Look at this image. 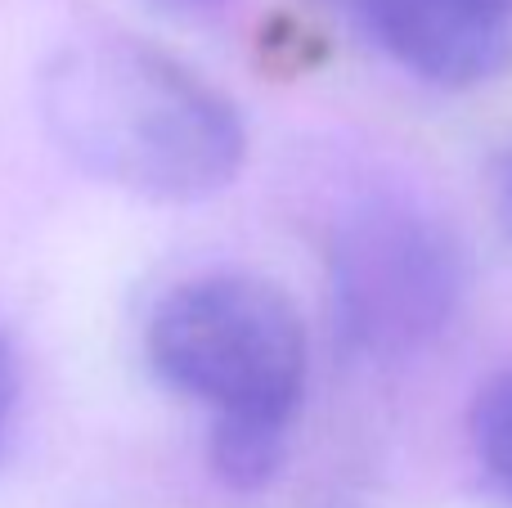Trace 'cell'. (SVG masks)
Returning <instances> with one entry per match:
<instances>
[{"label": "cell", "instance_id": "6da1fadb", "mask_svg": "<svg viewBox=\"0 0 512 508\" xmlns=\"http://www.w3.org/2000/svg\"><path fill=\"white\" fill-rule=\"evenodd\" d=\"M41 113L90 176L158 203H194L243 167V117L212 81L135 36L72 41L41 72Z\"/></svg>", "mask_w": 512, "mask_h": 508}, {"label": "cell", "instance_id": "7a4b0ae2", "mask_svg": "<svg viewBox=\"0 0 512 508\" xmlns=\"http://www.w3.org/2000/svg\"><path fill=\"white\" fill-rule=\"evenodd\" d=\"M153 369L216 410L212 468L239 491L274 482L306 392V324L283 288L256 275H198L149 320Z\"/></svg>", "mask_w": 512, "mask_h": 508}, {"label": "cell", "instance_id": "3957f363", "mask_svg": "<svg viewBox=\"0 0 512 508\" xmlns=\"http://www.w3.org/2000/svg\"><path fill=\"white\" fill-rule=\"evenodd\" d=\"M333 329L351 356L400 365L445 338L468 297L463 243L436 212L373 198L342 216L328 248Z\"/></svg>", "mask_w": 512, "mask_h": 508}, {"label": "cell", "instance_id": "277c9868", "mask_svg": "<svg viewBox=\"0 0 512 508\" xmlns=\"http://www.w3.org/2000/svg\"><path fill=\"white\" fill-rule=\"evenodd\" d=\"M409 77L472 90L512 63V0H333Z\"/></svg>", "mask_w": 512, "mask_h": 508}, {"label": "cell", "instance_id": "5b68a950", "mask_svg": "<svg viewBox=\"0 0 512 508\" xmlns=\"http://www.w3.org/2000/svg\"><path fill=\"white\" fill-rule=\"evenodd\" d=\"M468 437L472 450H477L481 473L512 504V369L495 374L486 387H477V401H472L468 414Z\"/></svg>", "mask_w": 512, "mask_h": 508}, {"label": "cell", "instance_id": "8992f818", "mask_svg": "<svg viewBox=\"0 0 512 508\" xmlns=\"http://www.w3.org/2000/svg\"><path fill=\"white\" fill-rule=\"evenodd\" d=\"M14 401H18V360L9 351V342L0 338V432H5L9 414H14Z\"/></svg>", "mask_w": 512, "mask_h": 508}, {"label": "cell", "instance_id": "52a82bcc", "mask_svg": "<svg viewBox=\"0 0 512 508\" xmlns=\"http://www.w3.org/2000/svg\"><path fill=\"white\" fill-rule=\"evenodd\" d=\"M495 216L512 239V149L504 153V162H499V171H495Z\"/></svg>", "mask_w": 512, "mask_h": 508}, {"label": "cell", "instance_id": "ba28073f", "mask_svg": "<svg viewBox=\"0 0 512 508\" xmlns=\"http://www.w3.org/2000/svg\"><path fill=\"white\" fill-rule=\"evenodd\" d=\"M153 5L176 9V14H216V9H225L230 0H153Z\"/></svg>", "mask_w": 512, "mask_h": 508}]
</instances>
